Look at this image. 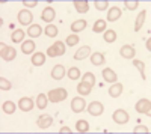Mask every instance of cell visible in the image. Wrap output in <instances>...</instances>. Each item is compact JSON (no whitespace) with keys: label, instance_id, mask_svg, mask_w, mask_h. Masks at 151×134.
I'll list each match as a JSON object with an SVG mask.
<instances>
[{"label":"cell","instance_id":"cell-28","mask_svg":"<svg viewBox=\"0 0 151 134\" xmlns=\"http://www.w3.org/2000/svg\"><path fill=\"white\" fill-rule=\"evenodd\" d=\"M76 130H77L79 133H88V131H89V124H88V120H85V119L77 120V124H76Z\"/></svg>","mask_w":151,"mask_h":134},{"label":"cell","instance_id":"cell-19","mask_svg":"<svg viewBox=\"0 0 151 134\" xmlns=\"http://www.w3.org/2000/svg\"><path fill=\"white\" fill-rule=\"evenodd\" d=\"M86 20H76L73 24H71V32H74L76 35H77V32H82V30H85V27H86Z\"/></svg>","mask_w":151,"mask_h":134},{"label":"cell","instance_id":"cell-6","mask_svg":"<svg viewBox=\"0 0 151 134\" xmlns=\"http://www.w3.org/2000/svg\"><path fill=\"white\" fill-rule=\"evenodd\" d=\"M112 118H113V120H115L116 124H119V125L127 124V122H129V119H130L129 113L125 112V110H121V108H119V110H115V112H113Z\"/></svg>","mask_w":151,"mask_h":134},{"label":"cell","instance_id":"cell-36","mask_svg":"<svg viewBox=\"0 0 151 134\" xmlns=\"http://www.w3.org/2000/svg\"><path fill=\"white\" fill-rule=\"evenodd\" d=\"M11 88H12L11 81L6 80L5 77H0V89L2 91H11Z\"/></svg>","mask_w":151,"mask_h":134},{"label":"cell","instance_id":"cell-14","mask_svg":"<svg viewBox=\"0 0 151 134\" xmlns=\"http://www.w3.org/2000/svg\"><path fill=\"white\" fill-rule=\"evenodd\" d=\"M64 76H65V68H64V65H56V66H53V69H52V78H53V80H62V78H64Z\"/></svg>","mask_w":151,"mask_h":134},{"label":"cell","instance_id":"cell-31","mask_svg":"<svg viewBox=\"0 0 151 134\" xmlns=\"http://www.w3.org/2000/svg\"><path fill=\"white\" fill-rule=\"evenodd\" d=\"M133 65L137 68V71L141 72V76H142V80H147V77H145V63L142 62V60H133Z\"/></svg>","mask_w":151,"mask_h":134},{"label":"cell","instance_id":"cell-32","mask_svg":"<svg viewBox=\"0 0 151 134\" xmlns=\"http://www.w3.org/2000/svg\"><path fill=\"white\" fill-rule=\"evenodd\" d=\"M104 41L112 44V42H115L116 41V32L115 30H106L104 32Z\"/></svg>","mask_w":151,"mask_h":134},{"label":"cell","instance_id":"cell-15","mask_svg":"<svg viewBox=\"0 0 151 134\" xmlns=\"http://www.w3.org/2000/svg\"><path fill=\"white\" fill-rule=\"evenodd\" d=\"M44 63H45V54L41 53V51L33 53V56H32V65L33 66H41Z\"/></svg>","mask_w":151,"mask_h":134},{"label":"cell","instance_id":"cell-29","mask_svg":"<svg viewBox=\"0 0 151 134\" xmlns=\"http://www.w3.org/2000/svg\"><path fill=\"white\" fill-rule=\"evenodd\" d=\"M92 30L95 32V33H100V32H104L106 30V21L104 20H97L95 23H94V26H92Z\"/></svg>","mask_w":151,"mask_h":134},{"label":"cell","instance_id":"cell-1","mask_svg":"<svg viewBox=\"0 0 151 134\" xmlns=\"http://www.w3.org/2000/svg\"><path fill=\"white\" fill-rule=\"evenodd\" d=\"M67 96H68V92H67V89H64V88L53 89V91H50V92L47 93L48 101H52V103H60V101H64Z\"/></svg>","mask_w":151,"mask_h":134},{"label":"cell","instance_id":"cell-33","mask_svg":"<svg viewBox=\"0 0 151 134\" xmlns=\"http://www.w3.org/2000/svg\"><path fill=\"white\" fill-rule=\"evenodd\" d=\"M65 44H67L68 47H74L76 44H79V36L76 35V33L68 35V36H67V39H65Z\"/></svg>","mask_w":151,"mask_h":134},{"label":"cell","instance_id":"cell-9","mask_svg":"<svg viewBox=\"0 0 151 134\" xmlns=\"http://www.w3.org/2000/svg\"><path fill=\"white\" fill-rule=\"evenodd\" d=\"M86 108V101L83 98H74L71 101V110L74 113H82Z\"/></svg>","mask_w":151,"mask_h":134},{"label":"cell","instance_id":"cell-23","mask_svg":"<svg viewBox=\"0 0 151 134\" xmlns=\"http://www.w3.org/2000/svg\"><path fill=\"white\" fill-rule=\"evenodd\" d=\"M42 33V27L40 26V24H32V26H29L27 29V35L32 36V38H38Z\"/></svg>","mask_w":151,"mask_h":134},{"label":"cell","instance_id":"cell-26","mask_svg":"<svg viewBox=\"0 0 151 134\" xmlns=\"http://www.w3.org/2000/svg\"><path fill=\"white\" fill-rule=\"evenodd\" d=\"M11 39L14 41L15 44H17V42H23V41H24V30H21V29H15L14 32L11 33Z\"/></svg>","mask_w":151,"mask_h":134},{"label":"cell","instance_id":"cell-2","mask_svg":"<svg viewBox=\"0 0 151 134\" xmlns=\"http://www.w3.org/2000/svg\"><path fill=\"white\" fill-rule=\"evenodd\" d=\"M47 54L50 57H59V56H64L65 54V44L62 41H56L52 47L47 48Z\"/></svg>","mask_w":151,"mask_h":134},{"label":"cell","instance_id":"cell-17","mask_svg":"<svg viewBox=\"0 0 151 134\" xmlns=\"http://www.w3.org/2000/svg\"><path fill=\"white\" fill-rule=\"evenodd\" d=\"M119 17H121V9L118 6H112L107 12V20L109 21H116V20H119Z\"/></svg>","mask_w":151,"mask_h":134},{"label":"cell","instance_id":"cell-18","mask_svg":"<svg viewBox=\"0 0 151 134\" xmlns=\"http://www.w3.org/2000/svg\"><path fill=\"white\" fill-rule=\"evenodd\" d=\"M74 8H76V11L79 12V14H86L88 11H89V3L88 2H80V0H76L74 2Z\"/></svg>","mask_w":151,"mask_h":134},{"label":"cell","instance_id":"cell-21","mask_svg":"<svg viewBox=\"0 0 151 134\" xmlns=\"http://www.w3.org/2000/svg\"><path fill=\"white\" fill-rule=\"evenodd\" d=\"M121 93H122V84L121 83H113V86H110V89H109V95L112 98H118Z\"/></svg>","mask_w":151,"mask_h":134},{"label":"cell","instance_id":"cell-5","mask_svg":"<svg viewBox=\"0 0 151 134\" xmlns=\"http://www.w3.org/2000/svg\"><path fill=\"white\" fill-rule=\"evenodd\" d=\"M18 23L23 24V26H27V24H30L32 26V20H33V15H32V12L27 11V9H21L18 12Z\"/></svg>","mask_w":151,"mask_h":134},{"label":"cell","instance_id":"cell-16","mask_svg":"<svg viewBox=\"0 0 151 134\" xmlns=\"http://www.w3.org/2000/svg\"><path fill=\"white\" fill-rule=\"evenodd\" d=\"M103 78H104L107 83H116V80H118L116 74H115V72H113L110 68H104V69H103Z\"/></svg>","mask_w":151,"mask_h":134},{"label":"cell","instance_id":"cell-37","mask_svg":"<svg viewBox=\"0 0 151 134\" xmlns=\"http://www.w3.org/2000/svg\"><path fill=\"white\" fill-rule=\"evenodd\" d=\"M83 81L88 83V84H91V86H94L95 84V76L92 74V72H86V74L83 76Z\"/></svg>","mask_w":151,"mask_h":134},{"label":"cell","instance_id":"cell-8","mask_svg":"<svg viewBox=\"0 0 151 134\" xmlns=\"http://www.w3.org/2000/svg\"><path fill=\"white\" fill-rule=\"evenodd\" d=\"M88 112H89V115H92V116H100L104 112V105L101 103H98V101H92L89 105H88Z\"/></svg>","mask_w":151,"mask_h":134},{"label":"cell","instance_id":"cell-42","mask_svg":"<svg viewBox=\"0 0 151 134\" xmlns=\"http://www.w3.org/2000/svg\"><path fill=\"white\" fill-rule=\"evenodd\" d=\"M59 131H60V133H71V128H68V127H64V128H60Z\"/></svg>","mask_w":151,"mask_h":134},{"label":"cell","instance_id":"cell-22","mask_svg":"<svg viewBox=\"0 0 151 134\" xmlns=\"http://www.w3.org/2000/svg\"><path fill=\"white\" fill-rule=\"evenodd\" d=\"M145 17H147V11H141L139 15H137V18H136V23H134V30L136 32H139L142 29L144 23H145Z\"/></svg>","mask_w":151,"mask_h":134},{"label":"cell","instance_id":"cell-40","mask_svg":"<svg viewBox=\"0 0 151 134\" xmlns=\"http://www.w3.org/2000/svg\"><path fill=\"white\" fill-rule=\"evenodd\" d=\"M133 131H134V133H148V128H147L145 125H137Z\"/></svg>","mask_w":151,"mask_h":134},{"label":"cell","instance_id":"cell-12","mask_svg":"<svg viewBox=\"0 0 151 134\" xmlns=\"http://www.w3.org/2000/svg\"><path fill=\"white\" fill-rule=\"evenodd\" d=\"M33 100L32 98H21L20 101H18V107H20V110H23V112H30L32 108H33Z\"/></svg>","mask_w":151,"mask_h":134},{"label":"cell","instance_id":"cell-4","mask_svg":"<svg viewBox=\"0 0 151 134\" xmlns=\"http://www.w3.org/2000/svg\"><path fill=\"white\" fill-rule=\"evenodd\" d=\"M134 108H136L137 113H144V115L150 116V113H151V101L147 100V98H142V100H139L136 103Z\"/></svg>","mask_w":151,"mask_h":134},{"label":"cell","instance_id":"cell-35","mask_svg":"<svg viewBox=\"0 0 151 134\" xmlns=\"http://www.w3.org/2000/svg\"><path fill=\"white\" fill-rule=\"evenodd\" d=\"M68 77H70V80H79V77H80V69L79 68H70V71H68Z\"/></svg>","mask_w":151,"mask_h":134},{"label":"cell","instance_id":"cell-39","mask_svg":"<svg viewBox=\"0 0 151 134\" xmlns=\"http://www.w3.org/2000/svg\"><path fill=\"white\" fill-rule=\"evenodd\" d=\"M124 6L127 8L129 11H134L137 6H139V2H136V0H134V2H132V0H127V2L124 3Z\"/></svg>","mask_w":151,"mask_h":134},{"label":"cell","instance_id":"cell-13","mask_svg":"<svg viewBox=\"0 0 151 134\" xmlns=\"http://www.w3.org/2000/svg\"><path fill=\"white\" fill-rule=\"evenodd\" d=\"M119 53H121V56H122L124 59H133L136 51H134V47H133V45H122L121 50H119Z\"/></svg>","mask_w":151,"mask_h":134},{"label":"cell","instance_id":"cell-25","mask_svg":"<svg viewBox=\"0 0 151 134\" xmlns=\"http://www.w3.org/2000/svg\"><path fill=\"white\" fill-rule=\"evenodd\" d=\"M91 91H92V86H91V84H88V83H85V81H80L77 84V92L80 95H89Z\"/></svg>","mask_w":151,"mask_h":134},{"label":"cell","instance_id":"cell-10","mask_svg":"<svg viewBox=\"0 0 151 134\" xmlns=\"http://www.w3.org/2000/svg\"><path fill=\"white\" fill-rule=\"evenodd\" d=\"M88 56H91V47H89V45L80 47L79 50L74 53V59H76V60H83V59H86Z\"/></svg>","mask_w":151,"mask_h":134},{"label":"cell","instance_id":"cell-27","mask_svg":"<svg viewBox=\"0 0 151 134\" xmlns=\"http://www.w3.org/2000/svg\"><path fill=\"white\" fill-rule=\"evenodd\" d=\"M2 110L6 113V115H12V113H15V104L12 103V101H5L2 104Z\"/></svg>","mask_w":151,"mask_h":134},{"label":"cell","instance_id":"cell-34","mask_svg":"<svg viewBox=\"0 0 151 134\" xmlns=\"http://www.w3.org/2000/svg\"><path fill=\"white\" fill-rule=\"evenodd\" d=\"M45 35L48 36V38H55V36L58 35V27L55 26V24H48V26L45 27Z\"/></svg>","mask_w":151,"mask_h":134},{"label":"cell","instance_id":"cell-20","mask_svg":"<svg viewBox=\"0 0 151 134\" xmlns=\"http://www.w3.org/2000/svg\"><path fill=\"white\" fill-rule=\"evenodd\" d=\"M91 63L92 65H95V66H100V65H103L104 63V54L103 53H92L91 56Z\"/></svg>","mask_w":151,"mask_h":134},{"label":"cell","instance_id":"cell-11","mask_svg":"<svg viewBox=\"0 0 151 134\" xmlns=\"http://www.w3.org/2000/svg\"><path fill=\"white\" fill-rule=\"evenodd\" d=\"M55 17H56V12H55V9H53V8H50V6L44 8L42 14H41V20H44L45 23H48V24H50V21H53V20H55Z\"/></svg>","mask_w":151,"mask_h":134},{"label":"cell","instance_id":"cell-3","mask_svg":"<svg viewBox=\"0 0 151 134\" xmlns=\"http://www.w3.org/2000/svg\"><path fill=\"white\" fill-rule=\"evenodd\" d=\"M17 56V51L14 47H9V45H5L2 42V50H0V57H2L3 60H6V62H11V60H14Z\"/></svg>","mask_w":151,"mask_h":134},{"label":"cell","instance_id":"cell-41","mask_svg":"<svg viewBox=\"0 0 151 134\" xmlns=\"http://www.w3.org/2000/svg\"><path fill=\"white\" fill-rule=\"evenodd\" d=\"M23 5L26 6V8H35L38 3L36 2H27V0H26V2H23Z\"/></svg>","mask_w":151,"mask_h":134},{"label":"cell","instance_id":"cell-38","mask_svg":"<svg viewBox=\"0 0 151 134\" xmlns=\"http://www.w3.org/2000/svg\"><path fill=\"white\" fill-rule=\"evenodd\" d=\"M95 8H97L98 11H104V9L109 8V3L106 2V0H101V2H100V0H97V2H95Z\"/></svg>","mask_w":151,"mask_h":134},{"label":"cell","instance_id":"cell-30","mask_svg":"<svg viewBox=\"0 0 151 134\" xmlns=\"http://www.w3.org/2000/svg\"><path fill=\"white\" fill-rule=\"evenodd\" d=\"M47 101H48V98H47V95H44V93H40L38 95V98H36V107L38 108H45L47 107Z\"/></svg>","mask_w":151,"mask_h":134},{"label":"cell","instance_id":"cell-43","mask_svg":"<svg viewBox=\"0 0 151 134\" xmlns=\"http://www.w3.org/2000/svg\"><path fill=\"white\" fill-rule=\"evenodd\" d=\"M147 48H148V51H151V38H148L147 41Z\"/></svg>","mask_w":151,"mask_h":134},{"label":"cell","instance_id":"cell-24","mask_svg":"<svg viewBox=\"0 0 151 134\" xmlns=\"http://www.w3.org/2000/svg\"><path fill=\"white\" fill-rule=\"evenodd\" d=\"M21 51L24 54H30L35 51V42L33 41H23L21 44Z\"/></svg>","mask_w":151,"mask_h":134},{"label":"cell","instance_id":"cell-7","mask_svg":"<svg viewBox=\"0 0 151 134\" xmlns=\"http://www.w3.org/2000/svg\"><path fill=\"white\" fill-rule=\"evenodd\" d=\"M52 124H53V118L50 115H42V116L38 118V120H36V125H38L40 130H47V128L52 127Z\"/></svg>","mask_w":151,"mask_h":134}]
</instances>
